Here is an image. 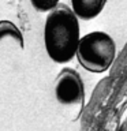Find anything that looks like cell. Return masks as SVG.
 <instances>
[{"label": "cell", "instance_id": "obj_1", "mask_svg": "<svg viewBox=\"0 0 127 131\" xmlns=\"http://www.w3.org/2000/svg\"><path fill=\"white\" fill-rule=\"evenodd\" d=\"M44 41L49 57L56 63H67L77 55L79 45V23L71 8L57 4L45 22Z\"/></svg>", "mask_w": 127, "mask_h": 131}, {"label": "cell", "instance_id": "obj_2", "mask_svg": "<svg viewBox=\"0 0 127 131\" xmlns=\"http://www.w3.org/2000/svg\"><path fill=\"white\" fill-rule=\"evenodd\" d=\"M116 55L113 40L107 33L93 31L81 38L77 56L79 63L90 72H102L109 66Z\"/></svg>", "mask_w": 127, "mask_h": 131}, {"label": "cell", "instance_id": "obj_3", "mask_svg": "<svg viewBox=\"0 0 127 131\" xmlns=\"http://www.w3.org/2000/svg\"><path fill=\"white\" fill-rule=\"evenodd\" d=\"M55 96L56 100L63 105L82 104L83 102V82L74 70L64 68L59 74L55 83Z\"/></svg>", "mask_w": 127, "mask_h": 131}, {"label": "cell", "instance_id": "obj_4", "mask_svg": "<svg viewBox=\"0 0 127 131\" xmlns=\"http://www.w3.org/2000/svg\"><path fill=\"white\" fill-rule=\"evenodd\" d=\"M104 6V0H72L74 14L83 19H92L97 16Z\"/></svg>", "mask_w": 127, "mask_h": 131}, {"label": "cell", "instance_id": "obj_5", "mask_svg": "<svg viewBox=\"0 0 127 131\" xmlns=\"http://www.w3.org/2000/svg\"><path fill=\"white\" fill-rule=\"evenodd\" d=\"M4 42H12L19 49H23V37L19 29L10 20H0V45Z\"/></svg>", "mask_w": 127, "mask_h": 131}, {"label": "cell", "instance_id": "obj_6", "mask_svg": "<svg viewBox=\"0 0 127 131\" xmlns=\"http://www.w3.org/2000/svg\"><path fill=\"white\" fill-rule=\"evenodd\" d=\"M31 4L40 11H52L53 8H56V6L59 3L57 2H49V0H43V2H31Z\"/></svg>", "mask_w": 127, "mask_h": 131}]
</instances>
